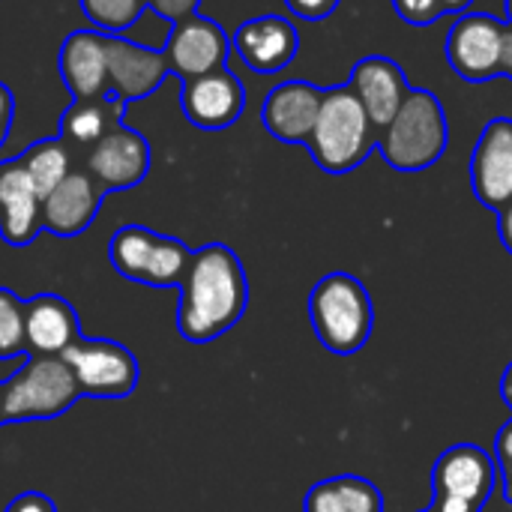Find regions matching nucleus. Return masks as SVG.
Here are the masks:
<instances>
[{
    "instance_id": "1",
    "label": "nucleus",
    "mask_w": 512,
    "mask_h": 512,
    "mask_svg": "<svg viewBox=\"0 0 512 512\" xmlns=\"http://www.w3.org/2000/svg\"><path fill=\"white\" fill-rule=\"evenodd\" d=\"M177 288V330L186 342H210L225 336L231 327H237L249 306L243 261L225 243H207L195 249Z\"/></svg>"
},
{
    "instance_id": "2",
    "label": "nucleus",
    "mask_w": 512,
    "mask_h": 512,
    "mask_svg": "<svg viewBox=\"0 0 512 512\" xmlns=\"http://www.w3.org/2000/svg\"><path fill=\"white\" fill-rule=\"evenodd\" d=\"M309 321L318 342L339 357L363 351L375 330V306L366 285L351 273H327L309 294Z\"/></svg>"
},
{
    "instance_id": "3",
    "label": "nucleus",
    "mask_w": 512,
    "mask_h": 512,
    "mask_svg": "<svg viewBox=\"0 0 512 512\" xmlns=\"http://www.w3.org/2000/svg\"><path fill=\"white\" fill-rule=\"evenodd\" d=\"M450 144V123L441 99L426 87H411L393 123L381 129L375 147L390 168L414 174L432 168Z\"/></svg>"
},
{
    "instance_id": "4",
    "label": "nucleus",
    "mask_w": 512,
    "mask_h": 512,
    "mask_svg": "<svg viewBox=\"0 0 512 512\" xmlns=\"http://www.w3.org/2000/svg\"><path fill=\"white\" fill-rule=\"evenodd\" d=\"M306 147L315 165L327 174H348L366 162L375 147V126L351 84L324 90V102Z\"/></svg>"
},
{
    "instance_id": "5",
    "label": "nucleus",
    "mask_w": 512,
    "mask_h": 512,
    "mask_svg": "<svg viewBox=\"0 0 512 512\" xmlns=\"http://www.w3.org/2000/svg\"><path fill=\"white\" fill-rule=\"evenodd\" d=\"M78 399L81 390L72 378V369L60 357L30 354L27 363L3 384V420L6 423L57 420Z\"/></svg>"
},
{
    "instance_id": "6",
    "label": "nucleus",
    "mask_w": 512,
    "mask_h": 512,
    "mask_svg": "<svg viewBox=\"0 0 512 512\" xmlns=\"http://www.w3.org/2000/svg\"><path fill=\"white\" fill-rule=\"evenodd\" d=\"M111 267L138 285L150 288H177L189 267L192 249L177 240L156 234L144 225H123L108 243Z\"/></svg>"
},
{
    "instance_id": "7",
    "label": "nucleus",
    "mask_w": 512,
    "mask_h": 512,
    "mask_svg": "<svg viewBox=\"0 0 512 512\" xmlns=\"http://www.w3.org/2000/svg\"><path fill=\"white\" fill-rule=\"evenodd\" d=\"M498 486L492 453L477 444L444 450L432 468V512H483Z\"/></svg>"
},
{
    "instance_id": "8",
    "label": "nucleus",
    "mask_w": 512,
    "mask_h": 512,
    "mask_svg": "<svg viewBox=\"0 0 512 512\" xmlns=\"http://www.w3.org/2000/svg\"><path fill=\"white\" fill-rule=\"evenodd\" d=\"M60 360L72 369V378L87 399H126L138 387V360L120 342L78 336Z\"/></svg>"
},
{
    "instance_id": "9",
    "label": "nucleus",
    "mask_w": 512,
    "mask_h": 512,
    "mask_svg": "<svg viewBox=\"0 0 512 512\" xmlns=\"http://www.w3.org/2000/svg\"><path fill=\"white\" fill-rule=\"evenodd\" d=\"M504 21L489 12H462L447 33V60L465 81H489L501 75Z\"/></svg>"
},
{
    "instance_id": "10",
    "label": "nucleus",
    "mask_w": 512,
    "mask_h": 512,
    "mask_svg": "<svg viewBox=\"0 0 512 512\" xmlns=\"http://www.w3.org/2000/svg\"><path fill=\"white\" fill-rule=\"evenodd\" d=\"M162 54L168 60V72H174L180 81H192L216 69H225L231 54V39L222 30V24L195 12L171 24Z\"/></svg>"
},
{
    "instance_id": "11",
    "label": "nucleus",
    "mask_w": 512,
    "mask_h": 512,
    "mask_svg": "<svg viewBox=\"0 0 512 512\" xmlns=\"http://www.w3.org/2000/svg\"><path fill=\"white\" fill-rule=\"evenodd\" d=\"M150 162H153L150 141L141 132L120 123L87 150L84 171L105 192H126L135 189L150 174Z\"/></svg>"
},
{
    "instance_id": "12",
    "label": "nucleus",
    "mask_w": 512,
    "mask_h": 512,
    "mask_svg": "<svg viewBox=\"0 0 512 512\" xmlns=\"http://www.w3.org/2000/svg\"><path fill=\"white\" fill-rule=\"evenodd\" d=\"M471 189L489 210L512 201V120L495 117L483 126L471 153Z\"/></svg>"
},
{
    "instance_id": "13",
    "label": "nucleus",
    "mask_w": 512,
    "mask_h": 512,
    "mask_svg": "<svg viewBox=\"0 0 512 512\" xmlns=\"http://www.w3.org/2000/svg\"><path fill=\"white\" fill-rule=\"evenodd\" d=\"M105 48H108V96L123 105L153 96L168 75V60L162 48H147L126 36H108Z\"/></svg>"
},
{
    "instance_id": "14",
    "label": "nucleus",
    "mask_w": 512,
    "mask_h": 512,
    "mask_svg": "<svg viewBox=\"0 0 512 512\" xmlns=\"http://www.w3.org/2000/svg\"><path fill=\"white\" fill-rule=\"evenodd\" d=\"M180 105L192 126L204 132H219V129L234 126L243 117L246 87L231 69H216L210 75L183 81Z\"/></svg>"
},
{
    "instance_id": "15",
    "label": "nucleus",
    "mask_w": 512,
    "mask_h": 512,
    "mask_svg": "<svg viewBox=\"0 0 512 512\" xmlns=\"http://www.w3.org/2000/svg\"><path fill=\"white\" fill-rule=\"evenodd\" d=\"M231 48L258 75H276L291 66L300 51V33L285 15H255L237 27Z\"/></svg>"
},
{
    "instance_id": "16",
    "label": "nucleus",
    "mask_w": 512,
    "mask_h": 512,
    "mask_svg": "<svg viewBox=\"0 0 512 512\" xmlns=\"http://www.w3.org/2000/svg\"><path fill=\"white\" fill-rule=\"evenodd\" d=\"M105 195L108 192L84 168H72L42 198V231L63 237V240L84 234L90 228V222L96 219Z\"/></svg>"
},
{
    "instance_id": "17",
    "label": "nucleus",
    "mask_w": 512,
    "mask_h": 512,
    "mask_svg": "<svg viewBox=\"0 0 512 512\" xmlns=\"http://www.w3.org/2000/svg\"><path fill=\"white\" fill-rule=\"evenodd\" d=\"M321 102L324 90L312 81H282L267 93L261 105V123L282 144H306L315 129Z\"/></svg>"
},
{
    "instance_id": "18",
    "label": "nucleus",
    "mask_w": 512,
    "mask_h": 512,
    "mask_svg": "<svg viewBox=\"0 0 512 512\" xmlns=\"http://www.w3.org/2000/svg\"><path fill=\"white\" fill-rule=\"evenodd\" d=\"M42 231V195L33 186L24 162H0V240L9 246H30Z\"/></svg>"
},
{
    "instance_id": "19",
    "label": "nucleus",
    "mask_w": 512,
    "mask_h": 512,
    "mask_svg": "<svg viewBox=\"0 0 512 512\" xmlns=\"http://www.w3.org/2000/svg\"><path fill=\"white\" fill-rule=\"evenodd\" d=\"M348 84L357 93L375 129H387L396 111L402 108L405 96L411 93L405 69L393 57H384V54H369L357 60Z\"/></svg>"
},
{
    "instance_id": "20",
    "label": "nucleus",
    "mask_w": 512,
    "mask_h": 512,
    "mask_svg": "<svg viewBox=\"0 0 512 512\" xmlns=\"http://www.w3.org/2000/svg\"><path fill=\"white\" fill-rule=\"evenodd\" d=\"M99 30H72L57 54V69L72 99L108 96V48Z\"/></svg>"
},
{
    "instance_id": "21",
    "label": "nucleus",
    "mask_w": 512,
    "mask_h": 512,
    "mask_svg": "<svg viewBox=\"0 0 512 512\" xmlns=\"http://www.w3.org/2000/svg\"><path fill=\"white\" fill-rule=\"evenodd\" d=\"M24 336L27 354L60 357L78 336V312L60 294H36L24 300Z\"/></svg>"
},
{
    "instance_id": "22",
    "label": "nucleus",
    "mask_w": 512,
    "mask_h": 512,
    "mask_svg": "<svg viewBox=\"0 0 512 512\" xmlns=\"http://www.w3.org/2000/svg\"><path fill=\"white\" fill-rule=\"evenodd\" d=\"M123 111H126V105L111 96L72 99L66 105V111L60 114V138L69 144V150L72 147L90 150L102 135H108L114 126L123 123Z\"/></svg>"
},
{
    "instance_id": "23",
    "label": "nucleus",
    "mask_w": 512,
    "mask_h": 512,
    "mask_svg": "<svg viewBox=\"0 0 512 512\" xmlns=\"http://www.w3.org/2000/svg\"><path fill=\"white\" fill-rule=\"evenodd\" d=\"M303 512H384V495L366 477L339 474L306 492Z\"/></svg>"
},
{
    "instance_id": "24",
    "label": "nucleus",
    "mask_w": 512,
    "mask_h": 512,
    "mask_svg": "<svg viewBox=\"0 0 512 512\" xmlns=\"http://www.w3.org/2000/svg\"><path fill=\"white\" fill-rule=\"evenodd\" d=\"M18 159L24 162V168H27V174H30V180L42 198L72 171V150L60 135L30 144Z\"/></svg>"
},
{
    "instance_id": "25",
    "label": "nucleus",
    "mask_w": 512,
    "mask_h": 512,
    "mask_svg": "<svg viewBox=\"0 0 512 512\" xmlns=\"http://www.w3.org/2000/svg\"><path fill=\"white\" fill-rule=\"evenodd\" d=\"M81 9L87 21H93V30L105 36H123L147 9V0H81Z\"/></svg>"
},
{
    "instance_id": "26",
    "label": "nucleus",
    "mask_w": 512,
    "mask_h": 512,
    "mask_svg": "<svg viewBox=\"0 0 512 512\" xmlns=\"http://www.w3.org/2000/svg\"><path fill=\"white\" fill-rule=\"evenodd\" d=\"M27 354V336H24V300L0 288V360Z\"/></svg>"
},
{
    "instance_id": "27",
    "label": "nucleus",
    "mask_w": 512,
    "mask_h": 512,
    "mask_svg": "<svg viewBox=\"0 0 512 512\" xmlns=\"http://www.w3.org/2000/svg\"><path fill=\"white\" fill-rule=\"evenodd\" d=\"M399 18L411 27H429L435 24L444 12V3L441 0H393Z\"/></svg>"
},
{
    "instance_id": "28",
    "label": "nucleus",
    "mask_w": 512,
    "mask_h": 512,
    "mask_svg": "<svg viewBox=\"0 0 512 512\" xmlns=\"http://www.w3.org/2000/svg\"><path fill=\"white\" fill-rule=\"evenodd\" d=\"M495 468H498L501 492L512 504V420L495 438Z\"/></svg>"
},
{
    "instance_id": "29",
    "label": "nucleus",
    "mask_w": 512,
    "mask_h": 512,
    "mask_svg": "<svg viewBox=\"0 0 512 512\" xmlns=\"http://www.w3.org/2000/svg\"><path fill=\"white\" fill-rule=\"evenodd\" d=\"M198 6H201V0H147V9H153L159 18H165V21H171V24H177V21L195 15Z\"/></svg>"
},
{
    "instance_id": "30",
    "label": "nucleus",
    "mask_w": 512,
    "mask_h": 512,
    "mask_svg": "<svg viewBox=\"0 0 512 512\" xmlns=\"http://www.w3.org/2000/svg\"><path fill=\"white\" fill-rule=\"evenodd\" d=\"M285 6L303 21H324L336 12L339 0H285Z\"/></svg>"
},
{
    "instance_id": "31",
    "label": "nucleus",
    "mask_w": 512,
    "mask_h": 512,
    "mask_svg": "<svg viewBox=\"0 0 512 512\" xmlns=\"http://www.w3.org/2000/svg\"><path fill=\"white\" fill-rule=\"evenodd\" d=\"M6 512H57L54 507V501L48 498V495H42V492H24V495H18Z\"/></svg>"
},
{
    "instance_id": "32",
    "label": "nucleus",
    "mask_w": 512,
    "mask_h": 512,
    "mask_svg": "<svg viewBox=\"0 0 512 512\" xmlns=\"http://www.w3.org/2000/svg\"><path fill=\"white\" fill-rule=\"evenodd\" d=\"M12 117H15V96H12V90L0 81V147H3L6 138H9Z\"/></svg>"
},
{
    "instance_id": "33",
    "label": "nucleus",
    "mask_w": 512,
    "mask_h": 512,
    "mask_svg": "<svg viewBox=\"0 0 512 512\" xmlns=\"http://www.w3.org/2000/svg\"><path fill=\"white\" fill-rule=\"evenodd\" d=\"M498 234H501V243L504 249L512 255V201L507 207L498 210Z\"/></svg>"
},
{
    "instance_id": "34",
    "label": "nucleus",
    "mask_w": 512,
    "mask_h": 512,
    "mask_svg": "<svg viewBox=\"0 0 512 512\" xmlns=\"http://www.w3.org/2000/svg\"><path fill=\"white\" fill-rule=\"evenodd\" d=\"M501 75L512 78V24H504V45H501Z\"/></svg>"
},
{
    "instance_id": "35",
    "label": "nucleus",
    "mask_w": 512,
    "mask_h": 512,
    "mask_svg": "<svg viewBox=\"0 0 512 512\" xmlns=\"http://www.w3.org/2000/svg\"><path fill=\"white\" fill-rule=\"evenodd\" d=\"M501 396H504L507 408L512 411V363L504 369V378H501Z\"/></svg>"
},
{
    "instance_id": "36",
    "label": "nucleus",
    "mask_w": 512,
    "mask_h": 512,
    "mask_svg": "<svg viewBox=\"0 0 512 512\" xmlns=\"http://www.w3.org/2000/svg\"><path fill=\"white\" fill-rule=\"evenodd\" d=\"M444 3V12H468V6L474 3V0H441Z\"/></svg>"
},
{
    "instance_id": "37",
    "label": "nucleus",
    "mask_w": 512,
    "mask_h": 512,
    "mask_svg": "<svg viewBox=\"0 0 512 512\" xmlns=\"http://www.w3.org/2000/svg\"><path fill=\"white\" fill-rule=\"evenodd\" d=\"M504 9H507V24H512V0H504Z\"/></svg>"
},
{
    "instance_id": "38",
    "label": "nucleus",
    "mask_w": 512,
    "mask_h": 512,
    "mask_svg": "<svg viewBox=\"0 0 512 512\" xmlns=\"http://www.w3.org/2000/svg\"><path fill=\"white\" fill-rule=\"evenodd\" d=\"M0 423H6L3 420V384H0Z\"/></svg>"
},
{
    "instance_id": "39",
    "label": "nucleus",
    "mask_w": 512,
    "mask_h": 512,
    "mask_svg": "<svg viewBox=\"0 0 512 512\" xmlns=\"http://www.w3.org/2000/svg\"><path fill=\"white\" fill-rule=\"evenodd\" d=\"M423 512H432V510H423Z\"/></svg>"
}]
</instances>
